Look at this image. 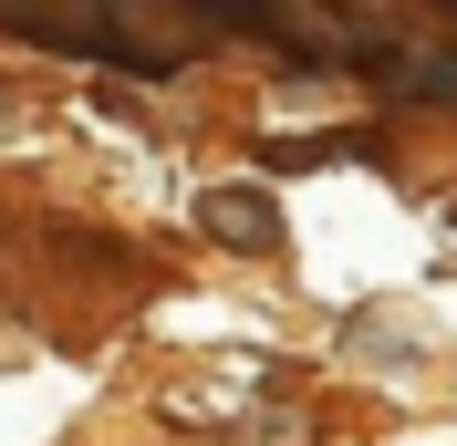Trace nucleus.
Wrapping results in <instances>:
<instances>
[{"label": "nucleus", "mask_w": 457, "mask_h": 446, "mask_svg": "<svg viewBox=\"0 0 457 446\" xmlns=\"http://www.w3.org/2000/svg\"><path fill=\"white\" fill-rule=\"evenodd\" d=\"M198 219L219 228L228 250H281V208H270L260 187H208V208H198Z\"/></svg>", "instance_id": "obj_1"}, {"label": "nucleus", "mask_w": 457, "mask_h": 446, "mask_svg": "<svg viewBox=\"0 0 457 446\" xmlns=\"http://www.w3.org/2000/svg\"><path fill=\"white\" fill-rule=\"evenodd\" d=\"M0 125H11V104H0Z\"/></svg>", "instance_id": "obj_3"}, {"label": "nucleus", "mask_w": 457, "mask_h": 446, "mask_svg": "<svg viewBox=\"0 0 457 446\" xmlns=\"http://www.w3.org/2000/svg\"><path fill=\"white\" fill-rule=\"evenodd\" d=\"M405 94H457V62L436 53V62H405Z\"/></svg>", "instance_id": "obj_2"}]
</instances>
